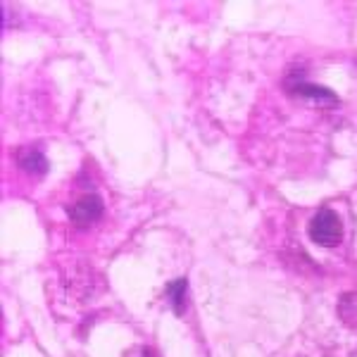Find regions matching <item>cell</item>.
Masks as SVG:
<instances>
[{
	"label": "cell",
	"instance_id": "obj_1",
	"mask_svg": "<svg viewBox=\"0 0 357 357\" xmlns=\"http://www.w3.org/2000/svg\"><path fill=\"white\" fill-rule=\"evenodd\" d=\"M310 238L321 248H336L343 241V222L329 207H321L310 222Z\"/></svg>",
	"mask_w": 357,
	"mask_h": 357
},
{
	"label": "cell",
	"instance_id": "obj_2",
	"mask_svg": "<svg viewBox=\"0 0 357 357\" xmlns=\"http://www.w3.org/2000/svg\"><path fill=\"white\" fill-rule=\"evenodd\" d=\"M284 89H286V93H289V96L301 98V100L310 102V105H317V107H336L338 102H341L333 91L324 89V86L310 84V82H305V79H301V77L284 79Z\"/></svg>",
	"mask_w": 357,
	"mask_h": 357
},
{
	"label": "cell",
	"instance_id": "obj_3",
	"mask_svg": "<svg viewBox=\"0 0 357 357\" xmlns=\"http://www.w3.org/2000/svg\"><path fill=\"white\" fill-rule=\"evenodd\" d=\"M102 212H105V207H102L100 195L86 193L72 207H69L67 215H69V220H72L74 227H91L93 222L100 220Z\"/></svg>",
	"mask_w": 357,
	"mask_h": 357
},
{
	"label": "cell",
	"instance_id": "obj_4",
	"mask_svg": "<svg viewBox=\"0 0 357 357\" xmlns=\"http://www.w3.org/2000/svg\"><path fill=\"white\" fill-rule=\"evenodd\" d=\"M17 165H20L22 172H29V174H36V176H43L48 172V160L36 148H22L17 153Z\"/></svg>",
	"mask_w": 357,
	"mask_h": 357
},
{
	"label": "cell",
	"instance_id": "obj_5",
	"mask_svg": "<svg viewBox=\"0 0 357 357\" xmlns=\"http://www.w3.org/2000/svg\"><path fill=\"white\" fill-rule=\"evenodd\" d=\"M186 286H188L186 279H176V281H172V284H167V289H165L167 301L172 303L176 314H183V310H186Z\"/></svg>",
	"mask_w": 357,
	"mask_h": 357
},
{
	"label": "cell",
	"instance_id": "obj_6",
	"mask_svg": "<svg viewBox=\"0 0 357 357\" xmlns=\"http://www.w3.org/2000/svg\"><path fill=\"white\" fill-rule=\"evenodd\" d=\"M338 314L345 324L350 326H357V293H345L338 303Z\"/></svg>",
	"mask_w": 357,
	"mask_h": 357
},
{
	"label": "cell",
	"instance_id": "obj_7",
	"mask_svg": "<svg viewBox=\"0 0 357 357\" xmlns=\"http://www.w3.org/2000/svg\"><path fill=\"white\" fill-rule=\"evenodd\" d=\"M124 357H155V355L148 348H143V345H136V348H131Z\"/></svg>",
	"mask_w": 357,
	"mask_h": 357
}]
</instances>
